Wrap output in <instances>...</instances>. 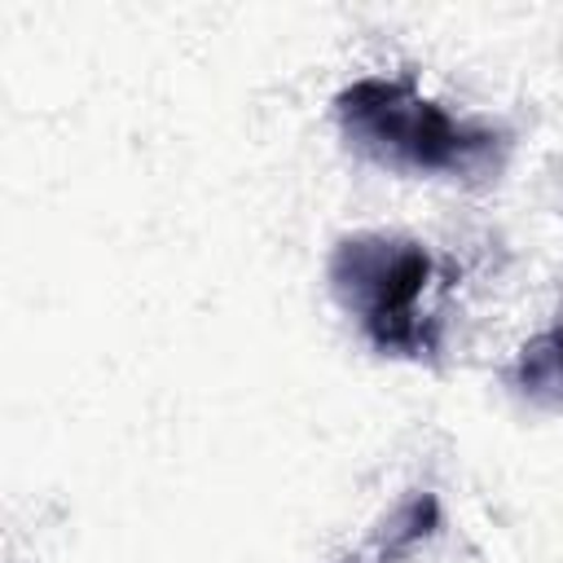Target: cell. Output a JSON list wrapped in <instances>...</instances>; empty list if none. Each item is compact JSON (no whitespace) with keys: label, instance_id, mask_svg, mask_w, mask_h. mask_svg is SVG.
Wrapping results in <instances>:
<instances>
[{"label":"cell","instance_id":"cell-2","mask_svg":"<svg viewBox=\"0 0 563 563\" xmlns=\"http://www.w3.org/2000/svg\"><path fill=\"white\" fill-rule=\"evenodd\" d=\"M427 277H431V255L418 242L387 233L343 238L330 255L334 295L361 312L369 343L396 356L431 352V325L418 317V295Z\"/></svg>","mask_w":563,"mask_h":563},{"label":"cell","instance_id":"cell-5","mask_svg":"<svg viewBox=\"0 0 563 563\" xmlns=\"http://www.w3.org/2000/svg\"><path fill=\"white\" fill-rule=\"evenodd\" d=\"M559 330H563V325H559Z\"/></svg>","mask_w":563,"mask_h":563},{"label":"cell","instance_id":"cell-1","mask_svg":"<svg viewBox=\"0 0 563 563\" xmlns=\"http://www.w3.org/2000/svg\"><path fill=\"white\" fill-rule=\"evenodd\" d=\"M339 123L356 150L413 172L479 176L493 167L497 132L453 123L435 101L400 79H356L339 92Z\"/></svg>","mask_w":563,"mask_h":563},{"label":"cell","instance_id":"cell-4","mask_svg":"<svg viewBox=\"0 0 563 563\" xmlns=\"http://www.w3.org/2000/svg\"><path fill=\"white\" fill-rule=\"evenodd\" d=\"M435 523H440V506H435V497L431 493H418V497H409L383 528V545L387 550H409V545H418L422 537H431L435 532Z\"/></svg>","mask_w":563,"mask_h":563},{"label":"cell","instance_id":"cell-3","mask_svg":"<svg viewBox=\"0 0 563 563\" xmlns=\"http://www.w3.org/2000/svg\"><path fill=\"white\" fill-rule=\"evenodd\" d=\"M515 387L528 400L563 405V330H545L532 343H523L515 361Z\"/></svg>","mask_w":563,"mask_h":563}]
</instances>
